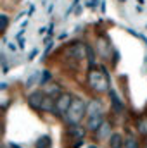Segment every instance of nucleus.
<instances>
[{"label":"nucleus","mask_w":147,"mask_h":148,"mask_svg":"<svg viewBox=\"0 0 147 148\" xmlns=\"http://www.w3.org/2000/svg\"><path fill=\"white\" fill-rule=\"evenodd\" d=\"M50 145H52V140L49 134H42L35 141V148H50Z\"/></svg>","instance_id":"dca6fc26"},{"label":"nucleus","mask_w":147,"mask_h":148,"mask_svg":"<svg viewBox=\"0 0 147 148\" xmlns=\"http://www.w3.org/2000/svg\"><path fill=\"white\" fill-rule=\"evenodd\" d=\"M146 28H147V26H146Z\"/></svg>","instance_id":"2f4dec72"},{"label":"nucleus","mask_w":147,"mask_h":148,"mask_svg":"<svg viewBox=\"0 0 147 148\" xmlns=\"http://www.w3.org/2000/svg\"><path fill=\"white\" fill-rule=\"evenodd\" d=\"M9 16L7 14H0V33H3L7 28H9Z\"/></svg>","instance_id":"a211bd4d"},{"label":"nucleus","mask_w":147,"mask_h":148,"mask_svg":"<svg viewBox=\"0 0 147 148\" xmlns=\"http://www.w3.org/2000/svg\"><path fill=\"white\" fill-rule=\"evenodd\" d=\"M85 127H81L80 124L78 126H68V129H66V134L69 136V138H73V140H78V141H83V138H85Z\"/></svg>","instance_id":"9d476101"},{"label":"nucleus","mask_w":147,"mask_h":148,"mask_svg":"<svg viewBox=\"0 0 147 148\" xmlns=\"http://www.w3.org/2000/svg\"><path fill=\"white\" fill-rule=\"evenodd\" d=\"M88 148H97V147H95V145H90V147H88Z\"/></svg>","instance_id":"c85d7f7f"},{"label":"nucleus","mask_w":147,"mask_h":148,"mask_svg":"<svg viewBox=\"0 0 147 148\" xmlns=\"http://www.w3.org/2000/svg\"><path fill=\"white\" fill-rule=\"evenodd\" d=\"M9 148H10V147H9Z\"/></svg>","instance_id":"473e14b6"},{"label":"nucleus","mask_w":147,"mask_h":148,"mask_svg":"<svg viewBox=\"0 0 147 148\" xmlns=\"http://www.w3.org/2000/svg\"><path fill=\"white\" fill-rule=\"evenodd\" d=\"M104 121H106V119H104V115H99V117H88L87 129H88V131H92V133H95V131L99 129V126H101Z\"/></svg>","instance_id":"ddd939ff"},{"label":"nucleus","mask_w":147,"mask_h":148,"mask_svg":"<svg viewBox=\"0 0 147 148\" xmlns=\"http://www.w3.org/2000/svg\"><path fill=\"white\" fill-rule=\"evenodd\" d=\"M50 73L49 71H42V74H40V81H38V84H42V86H45L47 83H50Z\"/></svg>","instance_id":"6ab92c4d"},{"label":"nucleus","mask_w":147,"mask_h":148,"mask_svg":"<svg viewBox=\"0 0 147 148\" xmlns=\"http://www.w3.org/2000/svg\"><path fill=\"white\" fill-rule=\"evenodd\" d=\"M111 134H112V126H111L109 121H104V122L99 126V129L95 131V138H97L99 141H102V140H109Z\"/></svg>","instance_id":"6e6552de"},{"label":"nucleus","mask_w":147,"mask_h":148,"mask_svg":"<svg viewBox=\"0 0 147 148\" xmlns=\"http://www.w3.org/2000/svg\"><path fill=\"white\" fill-rule=\"evenodd\" d=\"M109 97H111V103H112V112H114V114H123L126 107H125V103L121 102V98L118 97V93L111 90V91H109Z\"/></svg>","instance_id":"9b49d317"},{"label":"nucleus","mask_w":147,"mask_h":148,"mask_svg":"<svg viewBox=\"0 0 147 148\" xmlns=\"http://www.w3.org/2000/svg\"><path fill=\"white\" fill-rule=\"evenodd\" d=\"M137 131H139V134H142V136H147V114L144 115H140L139 119H137Z\"/></svg>","instance_id":"4468645a"},{"label":"nucleus","mask_w":147,"mask_h":148,"mask_svg":"<svg viewBox=\"0 0 147 148\" xmlns=\"http://www.w3.org/2000/svg\"><path fill=\"white\" fill-rule=\"evenodd\" d=\"M3 133H5V127H3V122L0 121V140L3 138Z\"/></svg>","instance_id":"4be33fe9"},{"label":"nucleus","mask_w":147,"mask_h":148,"mask_svg":"<svg viewBox=\"0 0 147 148\" xmlns=\"http://www.w3.org/2000/svg\"><path fill=\"white\" fill-rule=\"evenodd\" d=\"M123 148H140V143H139V140H137V136L135 134H126L125 136V145Z\"/></svg>","instance_id":"2eb2a0df"},{"label":"nucleus","mask_w":147,"mask_h":148,"mask_svg":"<svg viewBox=\"0 0 147 148\" xmlns=\"http://www.w3.org/2000/svg\"><path fill=\"white\" fill-rule=\"evenodd\" d=\"M43 93L49 95V97H52V98H57V97L62 93V86H61L59 83L50 81V83H47V84L43 86Z\"/></svg>","instance_id":"1a4fd4ad"},{"label":"nucleus","mask_w":147,"mask_h":148,"mask_svg":"<svg viewBox=\"0 0 147 148\" xmlns=\"http://www.w3.org/2000/svg\"><path fill=\"white\" fill-rule=\"evenodd\" d=\"M87 114H88V117L104 115V103H102V100L101 98H92L87 103Z\"/></svg>","instance_id":"39448f33"},{"label":"nucleus","mask_w":147,"mask_h":148,"mask_svg":"<svg viewBox=\"0 0 147 148\" xmlns=\"http://www.w3.org/2000/svg\"><path fill=\"white\" fill-rule=\"evenodd\" d=\"M50 50H52V43H49V45H47V48H45V55H47Z\"/></svg>","instance_id":"393cba45"},{"label":"nucleus","mask_w":147,"mask_h":148,"mask_svg":"<svg viewBox=\"0 0 147 148\" xmlns=\"http://www.w3.org/2000/svg\"><path fill=\"white\" fill-rule=\"evenodd\" d=\"M119 2H126V0H119Z\"/></svg>","instance_id":"c756f323"},{"label":"nucleus","mask_w":147,"mask_h":148,"mask_svg":"<svg viewBox=\"0 0 147 148\" xmlns=\"http://www.w3.org/2000/svg\"><path fill=\"white\" fill-rule=\"evenodd\" d=\"M37 53H38V50H37V48H33V52L30 53V57H28V59H30V60H31V59H35V57H37Z\"/></svg>","instance_id":"b1692460"},{"label":"nucleus","mask_w":147,"mask_h":148,"mask_svg":"<svg viewBox=\"0 0 147 148\" xmlns=\"http://www.w3.org/2000/svg\"><path fill=\"white\" fill-rule=\"evenodd\" d=\"M125 145V136L121 133H112L109 138V148H123Z\"/></svg>","instance_id":"f8f14e48"},{"label":"nucleus","mask_w":147,"mask_h":148,"mask_svg":"<svg viewBox=\"0 0 147 148\" xmlns=\"http://www.w3.org/2000/svg\"><path fill=\"white\" fill-rule=\"evenodd\" d=\"M146 148H147V143H146Z\"/></svg>","instance_id":"7c9ffc66"},{"label":"nucleus","mask_w":147,"mask_h":148,"mask_svg":"<svg viewBox=\"0 0 147 148\" xmlns=\"http://www.w3.org/2000/svg\"><path fill=\"white\" fill-rule=\"evenodd\" d=\"M88 45H85L83 41H73L71 45L66 47L64 50V59L66 60H71L73 64H78L80 60H83L87 55H88Z\"/></svg>","instance_id":"7ed1b4c3"},{"label":"nucleus","mask_w":147,"mask_h":148,"mask_svg":"<svg viewBox=\"0 0 147 148\" xmlns=\"http://www.w3.org/2000/svg\"><path fill=\"white\" fill-rule=\"evenodd\" d=\"M97 2H99V0H88V3H87V5H88V7H92V9H94V7H95V5H97Z\"/></svg>","instance_id":"5701e85b"},{"label":"nucleus","mask_w":147,"mask_h":148,"mask_svg":"<svg viewBox=\"0 0 147 148\" xmlns=\"http://www.w3.org/2000/svg\"><path fill=\"white\" fill-rule=\"evenodd\" d=\"M97 53H99L102 59H109L111 53H114L109 40H106V38H99V40H97Z\"/></svg>","instance_id":"0eeeda50"},{"label":"nucleus","mask_w":147,"mask_h":148,"mask_svg":"<svg viewBox=\"0 0 147 148\" xmlns=\"http://www.w3.org/2000/svg\"><path fill=\"white\" fill-rule=\"evenodd\" d=\"M85 115H87V103H85V100L80 98V97H74L71 105H69V109L64 114L62 119H64V122L68 126H78L83 121Z\"/></svg>","instance_id":"f03ea898"},{"label":"nucleus","mask_w":147,"mask_h":148,"mask_svg":"<svg viewBox=\"0 0 147 148\" xmlns=\"http://www.w3.org/2000/svg\"><path fill=\"white\" fill-rule=\"evenodd\" d=\"M43 98H45L43 90H35V91H31L28 95V105L33 110H40L42 109V103H43Z\"/></svg>","instance_id":"423d86ee"},{"label":"nucleus","mask_w":147,"mask_h":148,"mask_svg":"<svg viewBox=\"0 0 147 148\" xmlns=\"http://www.w3.org/2000/svg\"><path fill=\"white\" fill-rule=\"evenodd\" d=\"M16 40H17V45H19V48L23 50V48H24V38H16Z\"/></svg>","instance_id":"412c9836"},{"label":"nucleus","mask_w":147,"mask_h":148,"mask_svg":"<svg viewBox=\"0 0 147 148\" xmlns=\"http://www.w3.org/2000/svg\"><path fill=\"white\" fill-rule=\"evenodd\" d=\"M3 88H7V84H0V90H3Z\"/></svg>","instance_id":"cd10ccee"},{"label":"nucleus","mask_w":147,"mask_h":148,"mask_svg":"<svg viewBox=\"0 0 147 148\" xmlns=\"http://www.w3.org/2000/svg\"><path fill=\"white\" fill-rule=\"evenodd\" d=\"M73 93H68V91H62L57 98H55V103H54V110L52 114L57 115V117H64V114L68 112L71 102H73Z\"/></svg>","instance_id":"20e7f679"},{"label":"nucleus","mask_w":147,"mask_h":148,"mask_svg":"<svg viewBox=\"0 0 147 148\" xmlns=\"http://www.w3.org/2000/svg\"><path fill=\"white\" fill-rule=\"evenodd\" d=\"M54 103H55V98H52V97H49V95H45V98H43V103H42V112H52L54 110Z\"/></svg>","instance_id":"f3484780"},{"label":"nucleus","mask_w":147,"mask_h":148,"mask_svg":"<svg viewBox=\"0 0 147 148\" xmlns=\"http://www.w3.org/2000/svg\"><path fill=\"white\" fill-rule=\"evenodd\" d=\"M87 84L95 93H109L111 77L104 67H92L87 74Z\"/></svg>","instance_id":"f257e3e1"},{"label":"nucleus","mask_w":147,"mask_h":148,"mask_svg":"<svg viewBox=\"0 0 147 148\" xmlns=\"http://www.w3.org/2000/svg\"><path fill=\"white\" fill-rule=\"evenodd\" d=\"M9 147H10V148H23V147H19V145H16V143H10Z\"/></svg>","instance_id":"bb28decb"},{"label":"nucleus","mask_w":147,"mask_h":148,"mask_svg":"<svg viewBox=\"0 0 147 148\" xmlns=\"http://www.w3.org/2000/svg\"><path fill=\"white\" fill-rule=\"evenodd\" d=\"M40 71H37V73L35 74H31V76H30V77H28V81H26V86H28V88H31V86H33V83H38V81H40Z\"/></svg>","instance_id":"aec40b11"},{"label":"nucleus","mask_w":147,"mask_h":148,"mask_svg":"<svg viewBox=\"0 0 147 148\" xmlns=\"http://www.w3.org/2000/svg\"><path fill=\"white\" fill-rule=\"evenodd\" d=\"M33 12H35V5H31V7H30V12H28V16H31Z\"/></svg>","instance_id":"a878e982"}]
</instances>
